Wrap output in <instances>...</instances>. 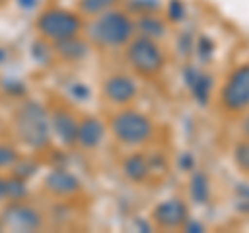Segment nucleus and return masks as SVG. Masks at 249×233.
<instances>
[{
	"instance_id": "nucleus-1",
	"label": "nucleus",
	"mask_w": 249,
	"mask_h": 233,
	"mask_svg": "<svg viewBox=\"0 0 249 233\" xmlns=\"http://www.w3.org/2000/svg\"><path fill=\"white\" fill-rule=\"evenodd\" d=\"M91 40L100 46H123L133 36V23L119 11H106L91 25Z\"/></svg>"
},
{
	"instance_id": "nucleus-2",
	"label": "nucleus",
	"mask_w": 249,
	"mask_h": 233,
	"mask_svg": "<svg viewBox=\"0 0 249 233\" xmlns=\"http://www.w3.org/2000/svg\"><path fill=\"white\" fill-rule=\"evenodd\" d=\"M112 134L129 146L145 144L154 134V125L145 115L137 111H123L112 119Z\"/></svg>"
},
{
	"instance_id": "nucleus-3",
	"label": "nucleus",
	"mask_w": 249,
	"mask_h": 233,
	"mask_svg": "<svg viewBox=\"0 0 249 233\" xmlns=\"http://www.w3.org/2000/svg\"><path fill=\"white\" fill-rule=\"evenodd\" d=\"M127 58H129L131 67H133L139 75H145V77L160 73L162 67H164V54H162L160 46L156 44L152 38H145V36L137 38V40L129 44Z\"/></svg>"
},
{
	"instance_id": "nucleus-4",
	"label": "nucleus",
	"mask_w": 249,
	"mask_h": 233,
	"mask_svg": "<svg viewBox=\"0 0 249 233\" xmlns=\"http://www.w3.org/2000/svg\"><path fill=\"white\" fill-rule=\"evenodd\" d=\"M37 27H40V32L46 38H50L54 42H62V40H69V38H75L81 23L73 13L52 9V11H46L40 17Z\"/></svg>"
},
{
	"instance_id": "nucleus-5",
	"label": "nucleus",
	"mask_w": 249,
	"mask_h": 233,
	"mask_svg": "<svg viewBox=\"0 0 249 233\" xmlns=\"http://www.w3.org/2000/svg\"><path fill=\"white\" fill-rule=\"evenodd\" d=\"M19 129H21V137L29 146L42 148L48 142V136H50L44 108L37 104H27L19 115Z\"/></svg>"
},
{
	"instance_id": "nucleus-6",
	"label": "nucleus",
	"mask_w": 249,
	"mask_h": 233,
	"mask_svg": "<svg viewBox=\"0 0 249 233\" xmlns=\"http://www.w3.org/2000/svg\"><path fill=\"white\" fill-rule=\"evenodd\" d=\"M222 104L232 113L245 111L249 106V65L239 67L231 73L222 90Z\"/></svg>"
},
{
	"instance_id": "nucleus-7",
	"label": "nucleus",
	"mask_w": 249,
	"mask_h": 233,
	"mask_svg": "<svg viewBox=\"0 0 249 233\" xmlns=\"http://www.w3.org/2000/svg\"><path fill=\"white\" fill-rule=\"evenodd\" d=\"M154 221L164 229H175L181 227V225L187 221V206L181 200H166L154 208Z\"/></svg>"
},
{
	"instance_id": "nucleus-8",
	"label": "nucleus",
	"mask_w": 249,
	"mask_h": 233,
	"mask_svg": "<svg viewBox=\"0 0 249 233\" xmlns=\"http://www.w3.org/2000/svg\"><path fill=\"white\" fill-rule=\"evenodd\" d=\"M104 94L108 100H112V102L124 104L135 98L137 85L127 75H112L110 79H106V83H104Z\"/></svg>"
},
{
	"instance_id": "nucleus-9",
	"label": "nucleus",
	"mask_w": 249,
	"mask_h": 233,
	"mask_svg": "<svg viewBox=\"0 0 249 233\" xmlns=\"http://www.w3.org/2000/svg\"><path fill=\"white\" fill-rule=\"evenodd\" d=\"M104 125L98 119H85L77 125V142L85 148H96L104 139Z\"/></svg>"
},
{
	"instance_id": "nucleus-10",
	"label": "nucleus",
	"mask_w": 249,
	"mask_h": 233,
	"mask_svg": "<svg viewBox=\"0 0 249 233\" xmlns=\"http://www.w3.org/2000/svg\"><path fill=\"white\" fill-rule=\"evenodd\" d=\"M6 223L15 229H36L40 225V216L27 206H13L6 211Z\"/></svg>"
},
{
	"instance_id": "nucleus-11",
	"label": "nucleus",
	"mask_w": 249,
	"mask_h": 233,
	"mask_svg": "<svg viewBox=\"0 0 249 233\" xmlns=\"http://www.w3.org/2000/svg\"><path fill=\"white\" fill-rule=\"evenodd\" d=\"M124 175L129 177L131 181H143L150 175V160H147L143 154H131V156L124 160Z\"/></svg>"
},
{
	"instance_id": "nucleus-12",
	"label": "nucleus",
	"mask_w": 249,
	"mask_h": 233,
	"mask_svg": "<svg viewBox=\"0 0 249 233\" xmlns=\"http://www.w3.org/2000/svg\"><path fill=\"white\" fill-rule=\"evenodd\" d=\"M54 131L65 144H73L77 139V123L69 113H56L54 115Z\"/></svg>"
},
{
	"instance_id": "nucleus-13",
	"label": "nucleus",
	"mask_w": 249,
	"mask_h": 233,
	"mask_svg": "<svg viewBox=\"0 0 249 233\" xmlns=\"http://www.w3.org/2000/svg\"><path fill=\"white\" fill-rule=\"evenodd\" d=\"M48 188L56 194H71L79 188L77 183V177H73L71 173H65V171H54L52 175H48Z\"/></svg>"
},
{
	"instance_id": "nucleus-14",
	"label": "nucleus",
	"mask_w": 249,
	"mask_h": 233,
	"mask_svg": "<svg viewBox=\"0 0 249 233\" xmlns=\"http://www.w3.org/2000/svg\"><path fill=\"white\" fill-rule=\"evenodd\" d=\"M189 192H191V198L196 200L197 204L208 202V198H210V179H208V175L201 173V171L193 173L191 183H189Z\"/></svg>"
},
{
	"instance_id": "nucleus-15",
	"label": "nucleus",
	"mask_w": 249,
	"mask_h": 233,
	"mask_svg": "<svg viewBox=\"0 0 249 233\" xmlns=\"http://www.w3.org/2000/svg\"><path fill=\"white\" fill-rule=\"evenodd\" d=\"M210 85H212V77L206 75V73H197V77L191 81V92H193V96L197 98V102L204 106L208 104V98H210Z\"/></svg>"
},
{
	"instance_id": "nucleus-16",
	"label": "nucleus",
	"mask_w": 249,
	"mask_h": 233,
	"mask_svg": "<svg viewBox=\"0 0 249 233\" xmlns=\"http://www.w3.org/2000/svg\"><path fill=\"white\" fill-rule=\"evenodd\" d=\"M137 27H139V32H142V36L145 38H162L166 34V27H164V23L158 21L156 17H142V21L137 23Z\"/></svg>"
},
{
	"instance_id": "nucleus-17",
	"label": "nucleus",
	"mask_w": 249,
	"mask_h": 233,
	"mask_svg": "<svg viewBox=\"0 0 249 233\" xmlns=\"http://www.w3.org/2000/svg\"><path fill=\"white\" fill-rule=\"evenodd\" d=\"M56 44H58V52L67 58H81L85 54V46L81 42H77L75 38H69V40H62Z\"/></svg>"
},
{
	"instance_id": "nucleus-18",
	"label": "nucleus",
	"mask_w": 249,
	"mask_h": 233,
	"mask_svg": "<svg viewBox=\"0 0 249 233\" xmlns=\"http://www.w3.org/2000/svg\"><path fill=\"white\" fill-rule=\"evenodd\" d=\"M114 2L116 0H81V9L89 15H98V13L108 11Z\"/></svg>"
},
{
	"instance_id": "nucleus-19",
	"label": "nucleus",
	"mask_w": 249,
	"mask_h": 233,
	"mask_svg": "<svg viewBox=\"0 0 249 233\" xmlns=\"http://www.w3.org/2000/svg\"><path fill=\"white\" fill-rule=\"evenodd\" d=\"M235 162L237 167L243 171V173H249V142H241L235 148Z\"/></svg>"
},
{
	"instance_id": "nucleus-20",
	"label": "nucleus",
	"mask_w": 249,
	"mask_h": 233,
	"mask_svg": "<svg viewBox=\"0 0 249 233\" xmlns=\"http://www.w3.org/2000/svg\"><path fill=\"white\" fill-rule=\"evenodd\" d=\"M237 208L241 213H249V185L237 188Z\"/></svg>"
},
{
	"instance_id": "nucleus-21",
	"label": "nucleus",
	"mask_w": 249,
	"mask_h": 233,
	"mask_svg": "<svg viewBox=\"0 0 249 233\" xmlns=\"http://www.w3.org/2000/svg\"><path fill=\"white\" fill-rule=\"evenodd\" d=\"M212 52H214V44H212V40L210 38H201L199 40V58L201 60H208L210 57H212Z\"/></svg>"
},
{
	"instance_id": "nucleus-22",
	"label": "nucleus",
	"mask_w": 249,
	"mask_h": 233,
	"mask_svg": "<svg viewBox=\"0 0 249 233\" xmlns=\"http://www.w3.org/2000/svg\"><path fill=\"white\" fill-rule=\"evenodd\" d=\"M183 17H185V6L181 4V0H173V2H170V19L181 21Z\"/></svg>"
},
{
	"instance_id": "nucleus-23",
	"label": "nucleus",
	"mask_w": 249,
	"mask_h": 233,
	"mask_svg": "<svg viewBox=\"0 0 249 233\" xmlns=\"http://www.w3.org/2000/svg\"><path fill=\"white\" fill-rule=\"evenodd\" d=\"M15 160V152L13 150H6V148H0V165H9V162Z\"/></svg>"
},
{
	"instance_id": "nucleus-24",
	"label": "nucleus",
	"mask_w": 249,
	"mask_h": 233,
	"mask_svg": "<svg viewBox=\"0 0 249 233\" xmlns=\"http://www.w3.org/2000/svg\"><path fill=\"white\" fill-rule=\"evenodd\" d=\"M178 165H181V169H183V171L193 169V156H191V154H183L181 160H178Z\"/></svg>"
},
{
	"instance_id": "nucleus-25",
	"label": "nucleus",
	"mask_w": 249,
	"mask_h": 233,
	"mask_svg": "<svg viewBox=\"0 0 249 233\" xmlns=\"http://www.w3.org/2000/svg\"><path fill=\"white\" fill-rule=\"evenodd\" d=\"M187 229H189V231H196V233H199V231H204V227H201V225H199V223H189V225H187Z\"/></svg>"
},
{
	"instance_id": "nucleus-26",
	"label": "nucleus",
	"mask_w": 249,
	"mask_h": 233,
	"mask_svg": "<svg viewBox=\"0 0 249 233\" xmlns=\"http://www.w3.org/2000/svg\"><path fill=\"white\" fill-rule=\"evenodd\" d=\"M243 134H245V137L249 139V115L245 116V121H243Z\"/></svg>"
}]
</instances>
